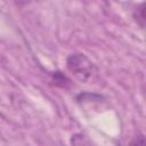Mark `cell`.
<instances>
[{"label":"cell","instance_id":"obj_1","mask_svg":"<svg viewBox=\"0 0 146 146\" xmlns=\"http://www.w3.org/2000/svg\"><path fill=\"white\" fill-rule=\"evenodd\" d=\"M66 66L74 78L81 82H87L91 78L95 70L92 62L86 55L80 52L70 55L66 59Z\"/></svg>","mask_w":146,"mask_h":146},{"label":"cell","instance_id":"obj_2","mask_svg":"<svg viewBox=\"0 0 146 146\" xmlns=\"http://www.w3.org/2000/svg\"><path fill=\"white\" fill-rule=\"evenodd\" d=\"M144 8H145V2H141L133 11V18L141 29H144L145 26V9Z\"/></svg>","mask_w":146,"mask_h":146},{"label":"cell","instance_id":"obj_3","mask_svg":"<svg viewBox=\"0 0 146 146\" xmlns=\"http://www.w3.org/2000/svg\"><path fill=\"white\" fill-rule=\"evenodd\" d=\"M131 146H145V139L143 135H138L131 141Z\"/></svg>","mask_w":146,"mask_h":146}]
</instances>
